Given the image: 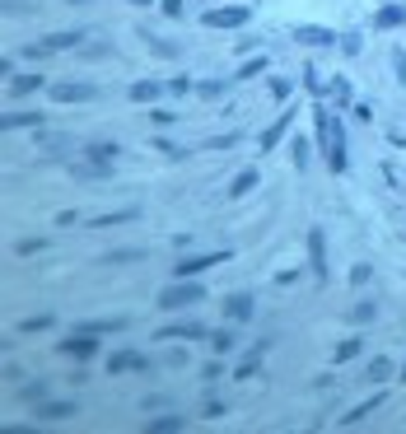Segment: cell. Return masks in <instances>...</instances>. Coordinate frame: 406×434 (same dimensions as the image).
Instances as JSON below:
<instances>
[{
  "instance_id": "cell-48",
  "label": "cell",
  "mask_w": 406,
  "mask_h": 434,
  "mask_svg": "<svg viewBox=\"0 0 406 434\" xmlns=\"http://www.w3.org/2000/svg\"><path fill=\"white\" fill-rule=\"evenodd\" d=\"M154 150H159V155H169V159H182V155H187V150H178V145H169V140H159V135H154Z\"/></svg>"
},
{
  "instance_id": "cell-37",
  "label": "cell",
  "mask_w": 406,
  "mask_h": 434,
  "mask_svg": "<svg viewBox=\"0 0 406 434\" xmlns=\"http://www.w3.org/2000/svg\"><path fill=\"white\" fill-rule=\"evenodd\" d=\"M47 327H52V313H33L19 323V332H47Z\"/></svg>"
},
{
  "instance_id": "cell-13",
  "label": "cell",
  "mask_w": 406,
  "mask_h": 434,
  "mask_svg": "<svg viewBox=\"0 0 406 434\" xmlns=\"http://www.w3.org/2000/svg\"><path fill=\"white\" fill-rule=\"evenodd\" d=\"M23 126L43 131V126H47V112H5V117H0V131H23Z\"/></svg>"
},
{
  "instance_id": "cell-46",
  "label": "cell",
  "mask_w": 406,
  "mask_h": 434,
  "mask_svg": "<svg viewBox=\"0 0 406 434\" xmlns=\"http://www.w3.org/2000/svg\"><path fill=\"white\" fill-rule=\"evenodd\" d=\"M169 94H178V99H182V94H192V79H187V75H173L169 79Z\"/></svg>"
},
{
  "instance_id": "cell-24",
  "label": "cell",
  "mask_w": 406,
  "mask_h": 434,
  "mask_svg": "<svg viewBox=\"0 0 406 434\" xmlns=\"http://www.w3.org/2000/svg\"><path fill=\"white\" fill-rule=\"evenodd\" d=\"M79 43H84V33H47L43 38L47 52H70V47H79Z\"/></svg>"
},
{
  "instance_id": "cell-40",
  "label": "cell",
  "mask_w": 406,
  "mask_h": 434,
  "mask_svg": "<svg viewBox=\"0 0 406 434\" xmlns=\"http://www.w3.org/2000/svg\"><path fill=\"white\" fill-rule=\"evenodd\" d=\"M393 75L397 84H406V47H393Z\"/></svg>"
},
{
  "instance_id": "cell-28",
  "label": "cell",
  "mask_w": 406,
  "mask_h": 434,
  "mask_svg": "<svg viewBox=\"0 0 406 434\" xmlns=\"http://www.w3.org/2000/svg\"><path fill=\"white\" fill-rule=\"evenodd\" d=\"M145 43H150V52H154V56H164V61H178V56H182V47H178V43H169V38L145 33Z\"/></svg>"
},
{
  "instance_id": "cell-2",
  "label": "cell",
  "mask_w": 406,
  "mask_h": 434,
  "mask_svg": "<svg viewBox=\"0 0 406 434\" xmlns=\"http://www.w3.org/2000/svg\"><path fill=\"white\" fill-rule=\"evenodd\" d=\"M205 299V285L201 280H173V285L159 289V308L164 313H178V308H192V304Z\"/></svg>"
},
{
  "instance_id": "cell-11",
  "label": "cell",
  "mask_w": 406,
  "mask_h": 434,
  "mask_svg": "<svg viewBox=\"0 0 406 434\" xmlns=\"http://www.w3.org/2000/svg\"><path fill=\"white\" fill-rule=\"evenodd\" d=\"M150 360L140 355V350H117V355H108V374H145Z\"/></svg>"
},
{
  "instance_id": "cell-47",
  "label": "cell",
  "mask_w": 406,
  "mask_h": 434,
  "mask_svg": "<svg viewBox=\"0 0 406 434\" xmlns=\"http://www.w3.org/2000/svg\"><path fill=\"white\" fill-rule=\"evenodd\" d=\"M201 379H205V383H215V379H225V365H220V360H210V365L201 369Z\"/></svg>"
},
{
  "instance_id": "cell-43",
  "label": "cell",
  "mask_w": 406,
  "mask_h": 434,
  "mask_svg": "<svg viewBox=\"0 0 406 434\" xmlns=\"http://www.w3.org/2000/svg\"><path fill=\"white\" fill-rule=\"evenodd\" d=\"M159 10L169 14V19H182V10H187V0H159Z\"/></svg>"
},
{
  "instance_id": "cell-27",
  "label": "cell",
  "mask_w": 406,
  "mask_h": 434,
  "mask_svg": "<svg viewBox=\"0 0 406 434\" xmlns=\"http://www.w3.org/2000/svg\"><path fill=\"white\" fill-rule=\"evenodd\" d=\"M234 345H238V332H234V327H220V332H210V350H215V355H229Z\"/></svg>"
},
{
  "instance_id": "cell-14",
  "label": "cell",
  "mask_w": 406,
  "mask_h": 434,
  "mask_svg": "<svg viewBox=\"0 0 406 434\" xmlns=\"http://www.w3.org/2000/svg\"><path fill=\"white\" fill-rule=\"evenodd\" d=\"M225 318H229L234 327H243V323L252 318V294H243V289H238V294H229V299H225Z\"/></svg>"
},
{
  "instance_id": "cell-4",
  "label": "cell",
  "mask_w": 406,
  "mask_h": 434,
  "mask_svg": "<svg viewBox=\"0 0 406 434\" xmlns=\"http://www.w3.org/2000/svg\"><path fill=\"white\" fill-rule=\"evenodd\" d=\"M248 19H252L248 5H215V10H205V14H201L205 28H243Z\"/></svg>"
},
{
  "instance_id": "cell-51",
  "label": "cell",
  "mask_w": 406,
  "mask_h": 434,
  "mask_svg": "<svg viewBox=\"0 0 406 434\" xmlns=\"http://www.w3.org/2000/svg\"><path fill=\"white\" fill-rule=\"evenodd\" d=\"M131 5H159V0H131Z\"/></svg>"
},
{
  "instance_id": "cell-41",
  "label": "cell",
  "mask_w": 406,
  "mask_h": 434,
  "mask_svg": "<svg viewBox=\"0 0 406 434\" xmlns=\"http://www.w3.org/2000/svg\"><path fill=\"white\" fill-rule=\"evenodd\" d=\"M290 89H294L290 79H276V75H271V99H276V103H285V99H290Z\"/></svg>"
},
{
  "instance_id": "cell-23",
  "label": "cell",
  "mask_w": 406,
  "mask_h": 434,
  "mask_svg": "<svg viewBox=\"0 0 406 434\" xmlns=\"http://www.w3.org/2000/svg\"><path fill=\"white\" fill-rule=\"evenodd\" d=\"M98 262H103V267H126V262H145V247H117V252H103Z\"/></svg>"
},
{
  "instance_id": "cell-20",
  "label": "cell",
  "mask_w": 406,
  "mask_h": 434,
  "mask_svg": "<svg viewBox=\"0 0 406 434\" xmlns=\"http://www.w3.org/2000/svg\"><path fill=\"white\" fill-rule=\"evenodd\" d=\"M393 374H397V365L388 355H373L369 365H364V379H369V383H383V379H393Z\"/></svg>"
},
{
  "instance_id": "cell-10",
  "label": "cell",
  "mask_w": 406,
  "mask_h": 434,
  "mask_svg": "<svg viewBox=\"0 0 406 434\" xmlns=\"http://www.w3.org/2000/svg\"><path fill=\"white\" fill-rule=\"evenodd\" d=\"M79 155L89 159V164L117 168V159H122V145H113V140H84V150H79Z\"/></svg>"
},
{
  "instance_id": "cell-49",
  "label": "cell",
  "mask_w": 406,
  "mask_h": 434,
  "mask_svg": "<svg viewBox=\"0 0 406 434\" xmlns=\"http://www.w3.org/2000/svg\"><path fill=\"white\" fill-rule=\"evenodd\" d=\"M350 117H355V122H373V108H369V103H355V108H350Z\"/></svg>"
},
{
  "instance_id": "cell-38",
  "label": "cell",
  "mask_w": 406,
  "mask_h": 434,
  "mask_svg": "<svg viewBox=\"0 0 406 434\" xmlns=\"http://www.w3.org/2000/svg\"><path fill=\"white\" fill-rule=\"evenodd\" d=\"M337 47H341V52H346V56H360V47H364V38H360V33H355V28H350V33H341V43H337Z\"/></svg>"
},
{
  "instance_id": "cell-39",
  "label": "cell",
  "mask_w": 406,
  "mask_h": 434,
  "mask_svg": "<svg viewBox=\"0 0 406 434\" xmlns=\"http://www.w3.org/2000/svg\"><path fill=\"white\" fill-rule=\"evenodd\" d=\"M234 145H238V131H225V135H210L205 150H234Z\"/></svg>"
},
{
  "instance_id": "cell-50",
  "label": "cell",
  "mask_w": 406,
  "mask_h": 434,
  "mask_svg": "<svg viewBox=\"0 0 406 434\" xmlns=\"http://www.w3.org/2000/svg\"><path fill=\"white\" fill-rule=\"evenodd\" d=\"M201 416H205V421H220V416H225V406H220V401H205Z\"/></svg>"
},
{
  "instance_id": "cell-32",
  "label": "cell",
  "mask_w": 406,
  "mask_h": 434,
  "mask_svg": "<svg viewBox=\"0 0 406 434\" xmlns=\"http://www.w3.org/2000/svg\"><path fill=\"white\" fill-rule=\"evenodd\" d=\"M373 318H378V304H373V299H360V304H355V308H350V323H373Z\"/></svg>"
},
{
  "instance_id": "cell-45",
  "label": "cell",
  "mask_w": 406,
  "mask_h": 434,
  "mask_svg": "<svg viewBox=\"0 0 406 434\" xmlns=\"http://www.w3.org/2000/svg\"><path fill=\"white\" fill-rule=\"evenodd\" d=\"M369 276H373V267H369V262H360V267L350 271V285H369Z\"/></svg>"
},
{
  "instance_id": "cell-36",
  "label": "cell",
  "mask_w": 406,
  "mask_h": 434,
  "mask_svg": "<svg viewBox=\"0 0 406 434\" xmlns=\"http://www.w3.org/2000/svg\"><path fill=\"white\" fill-rule=\"evenodd\" d=\"M43 84H47L43 75H14L10 89H14V94H33V89H43Z\"/></svg>"
},
{
  "instance_id": "cell-18",
  "label": "cell",
  "mask_w": 406,
  "mask_h": 434,
  "mask_svg": "<svg viewBox=\"0 0 406 434\" xmlns=\"http://www.w3.org/2000/svg\"><path fill=\"white\" fill-rule=\"evenodd\" d=\"M406 23V5H378L373 14V28H402Z\"/></svg>"
},
{
  "instance_id": "cell-9",
  "label": "cell",
  "mask_w": 406,
  "mask_h": 434,
  "mask_svg": "<svg viewBox=\"0 0 406 434\" xmlns=\"http://www.w3.org/2000/svg\"><path fill=\"white\" fill-rule=\"evenodd\" d=\"M294 43H304V47H337L341 38L332 33V28H322V23H299V28H294Z\"/></svg>"
},
{
  "instance_id": "cell-42",
  "label": "cell",
  "mask_w": 406,
  "mask_h": 434,
  "mask_svg": "<svg viewBox=\"0 0 406 434\" xmlns=\"http://www.w3.org/2000/svg\"><path fill=\"white\" fill-rule=\"evenodd\" d=\"M257 365H261V360H257V355H248L243 365H234V379H252V374H257Z\"/></svg>"
},
{
  "instance_id": "cell-6",
  "label": "cell",
  "mask_w": 406,
  "mask_h": 434,
  "mask_svg": "<svg viewBox=\"0 0 406 434\" xmlns=\"http://www.w3.org/2000/svg\"><path fill=\"white\" fill-rule=\"evenodd\" d=\"M308 271H313L317 285L327 280V234L322 229H308Z\"/></svg>"
},
{
  "instance_id": "cell-35",
  "label": "cell",
  "mask_w": 406,
  "mask_h": 434,
  "mask_svg": "<svg viewBox=\"0 0 406 434\" xmlns=\"http://www.w3.org/2000/svg\"><path fill=\"white\" fill-rule=\"evenodd\" d=\"M290 150H294V168H299V173H308V155H313V150H308V140H304V135H294Z\"/></svg>"
},
{
  "instance_id": "cell-3",
  "label": "cell",
  "mask_w": 406,
  "mask_h": 434,
  "mask_svg": "<svg viewBox=\"0 0 406 434\" xmlns=\"http://www.w3.org/2000/svg\"><path fill=\"white\" fill-rule=\"evenodd\" d=\"M220 262H229V252L220 247V252H196V257H182V262H173V280H201V271L220 267Z\"/></svg>"
},
{
  "instance_id": "cell-31",
  "label": "cell",
  "mask_w": 406,
  "mask_h": 434,
  "mask_svg": "<svg viewBox=\"0 0 406 434\" xmlns=\"http://www.w3.org/2000/svg\"><path fill=\"white\" fill-rule=\"evenodd\" d=\"M182 425H187L182 416H159V421H150V425H145V434H178Z\"/></svg>"
},
{
  "instance_id": "cell-26",
  "label": "cell",
  "mask_w": 406,
  "mask_h": 434,
  "mask_svg": "<svg viewBox=\"0 0 406 434\" xmlns=\"http://www.w3.org/2000/svg\"><path fill=\"white\" fill-rule=\"evenodd\" d=\"M266 66H271L266 56H248V61H243V66L234 70V84H243V79H257V75H261V70H266Z\"/></svg>"
},
{
  "instance_id": "cell-5",
  "label": "cell",
  "mask_w": 406,
  "mask_h": 434,
  "mask_svg": "<svg viewBox=\"0 0 406 434\" xmlns=\"http://www.w3.org/2000/svg\"><path fill=\"white\" fill-rule=\"evenodd\" d=\"M94 84H84V79H57V84H47V99L52 103H89L94 99Z\"/></svg>"
},
{
  "instance_id": "cell-30",
  "label": "cell",
  "mask_w": 406,
  "mask_h": 434,
  "mask_svg": "<svg viewBox=\"0 0 406 434\" xmlns=\"http://www.w3.org/2000/svg\"><path fill=\"white\" fill-rule=\"evenodd\" d=\"M229 89H234V79H201V84H196L201 99H225Z\"/></svg>"
},
{
  "instance_id": "cell-8",
  "label": "cell",
  "mask_w": 406,
  "mask_h": 434,
  "mask_svg": "<svg viewBox=\"0 0 406 434\" xmlns=\"http://www.w3.org/2000/svg\"><path fill=\"white\" fill-rule=\"evenodd\" d=\"M159 341H210V327L205 323H173V327H164V332H159Z\"/></svg>"
},
{
  "instance_id": "cell-34",
  "label": "cell",
  "mask_w": 406,
  "mask_h": 434,
  "mask_svg": "<svg viewBox=\"0 0 406 434\" xmlns=\"http://www.w3.org/2000/svg\"><path fill=\"white\" fill-rule=\"evenodd\" d=\"M355 355H360V336H346V341L332 350V360H337V365H346V360H355Z\"/></svg>"
},
{
  "instance_id": "cell-17",
  "label": "cell",
  "mask_w": 406,
  "mask_h": 434,
  "mask_svg": "<svg viewBox=\"0 0 406 434\" xmlns=\"http://www.w3.org/2000/svg\"><path fill=\"white\" fill-rule=\"evenodd\" d=\"M70 416H75V401H52V397H47V401H38V421H70Z\"/></svg>"
},
{
  "instance_id": "cell-12",
  "label": "cell",
  "mask_w": 406,
  "mask_h": 434,
  "mask_svg": "<svg viewBox=\"0 0 406 434\" xmlns=\"http://www.w3.org/2000/svg\"><path fill=\"white\" fill-rule=\"evenodd\" d=\"M290 126H294V108H285L281 117H276V122H271L266 131L257 135V145H261V155H271V150H276V145H281V135L290 131Z\"/></svg>"
},
{
  "instance_id": "cell-15",
  "label": "cell",
  "mask_w": 406,
  "mask_h": 434,
  "mask_svg": "<svg viewBox=\"0 0 406 434\" xmlns=\"http://www.w3.org/2000/svg\"><path fill=\"white\" fill-rule=\"evenodd\" d=\"M126 94H131V103H154L159 94H169V79H135Z\"/></svg>"
},
{
  "instance_id": "cell-19",
  "label": "cell",
  "mask_w": 406,
  "mask_h": 434,
  "mask_svg": "<svg viewBox=\"0 0 406 434\" xmlns=\"http://www.w3.org/2000/svg\"><path fill=\"white\" fill-rule=\"evenodd\" d=\"M79 332L113 336V332H126V318H89V323H79Z\"/></svg>"
},
{
  "instance_id": "cell-21",
  "label": "cell",
  "mask_w": 406,
  "mask_h": 434,
  "mask_svg": "<svg viewBox=\"0 0 406 434\" xmlns=\"http://www.w3.org/2000/svg\"><path fill=\"white\" fill-rule=\"evenodd\" d=\"M378 406H383V392H373V397H364L360 406H355V411H346V416H341V425H360L364 416H373Z\"/></svg>"
},
{
  "instance_id": "cell-22",
  "label": "cell",
  "mask_w": 406,
  "mask_h": 434,
  "mask_svg": "<svg viewBox=\"0 0 406 434\" xmlns=\"http://www.w3.org/2000/svg\"><path fill=\"white\" fill-rule=\"evenodd\" d=\"M327 94H332V103H337V108H355V84H350L346 75H341V79H332V84H327Z\"/></svg>"
},
{
  "instance_id": "cell-52",
  "label": "cell",
  "mask_w": 406,
  "mask_h": 434,
  "mask_svg": "<svg viewBox=\"0 0 406 434\" xmlns=\"http://www.w3.org/2000/svg\"><path fill=\"white\" fill-rule=\"evenodd\" d=\"M397 374H402V383H406V360H402V369H397Z\"/></svg>"
},
{
  "instance_id": "cell-25",
  "label": "cell",
  "mask_w": 406,
  "mask_h": 434,
  "mask_svg": "<svg viewBox=\"0 0 406 434\" xmlns=\"http://www.w3.org/2000/svg\"><path fill=\"white\" fill-rule=\"evenodd\" d=\"M257 182H261V173H257V168H243V173H238V178L229 182V196H248V191L257 187Z\"/></svg>"
},
{
  "instance_id": "cell-7",
  "label": "cell",
  "mask_w": 406,
  "mask_h": 434,
  "mask_svg": "<svg viewBox=\"0 0 406 434\" xmlns=\"http://www.w3.org/2000/svg\"><path fill=\"white\" fill-rule=\"evenodd\" d=\"M61 355H70V360H94V355H98V336H94V332H79V327H75V332L61 341Z\"/></svg>"
},
{
  "instance_id": "cell-44",
  "label": "cell",
  "mask_w": 406,
  "mask_h": 434,
  "mask_svg": "<svg viewBox=\"0 0 406 434\" xmlns=\"http://www.w3.org/2000/svg\"><path fill=\"white\" fill-rule=\"evenodd\" d=\"M150 122H154V126H173V122H178V112H169V108H154V112H150Z\"/></svg>"
},
{
  "instance_id": "cell-16",
  "label": "cell",
  "mask_w": 406,
  "mask_h": 434,
  "mask_svg": "<svg viewBox=\"0 0 406 434\" xmlns=\"http://www.w3.org/2000/svg\"><path fill=\"white\" fill-rule=\"evenodd\" d=\"M131 220H140V211H135V206H122V211L94 215V220H89V229H117V224H131Z\"/></svg>"
},
{
  "instance_id": "cell-33",
  "label": "cell",
  "mask_w": 406,
  "mask_h": 434,
  "mask_svg": "<svg viewBox=\"0 0 406 434\" xmlns=\"http://www.w3.org/2000/svg\"><path fill=\"white\" fill-rule=\"evenodd\" d=\"M299 84H304V89L313 94V99H322V94H327V84H322V75H317L313 66H304V75H299Z\"/></svg>"
},
{
  "instance_id": "cell-1",
  "label": "cell",
  "mask_w": 406,
  "mask_h": 434,
  "mask_svg": "<svg viewBox=\"0 0 406 434\" xmlns=\"http://www.w3.org/2000/svg\"><path fill=\"white\" fill-rule=\"evenodd\" d=\"M313 131H317V155H327V168L332 173H346L350 168V155H346V122H341L332 108L317 103L313 108Z\"/></svg>"
},
{
  "instance_id": "cell-29",
  "label": "cell",
  "mask_w": 406,
  "mask_h": 434,
  "mask_svg": "<svg viewBox=\"0 0 406 434\" xmlns=\"http://www.w3.org/2000/svg\"><path fill=\"white\" fill-rule=\"evenodd\" d=\"M19 401H23V406H38V401H47V379L23 383V388H19Z\"/></svg>"
}]
</instances>
